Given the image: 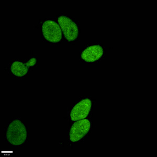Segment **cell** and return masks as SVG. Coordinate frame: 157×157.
I'll return each instance as SVG.
<instances>
[{
    "instance_id": "6da1fadb",
    "label": "cell",
    "mask_w": 157,
    "mask_h": 157,
    "mask_svg": "<svg viewBox=\"0 0 157 157\" xmlns=\"http://www.w3.org/2000/svg\"><path fill=\"white\" fill-rule=\"evenodd\" d=\"M26 138L27 130L25 125L20 120H13L7 128V140L14 146H20L25 143Z\"/></svg>"
},
{
    "instance_id": "7a4b0ae2",
    "label": "cell",
    "mask_w": 157,
    "mask_h": 157,
    "mask_svg": "<svg viewBox=\"0 0 157 157\" xmlns=\"http://www.w3.org/2000/svg\"><path fill=\"white\" fill-rule=\"evenodd\" d=\"M42 30L45 38L50 42L57 43L62 38L60 27L56 22L52 20H47L43 24Z\"/></svg>"
},
{
    "instance_id": "3957f363",
    "label": "cell",
    "mask_w": 157,
    "mask_h": 157,
    "mask_svg": "<svg viewBox=\"0 0 157 157\" xmlns=\"http://www.w3.org/2000/svg\"><path fill=\"white\" fill-rule=\"evenodd\" d=\"M90 126V122L87 119L78 121L72 125L70 130V140L74 143L80 140L89 132Z\"/></svg>"
},
{
    "instance_id": "277c9868",
    "label": "cell",
    "mask_w": 157,
    "mask_h": 157,
    "mask_svg": "<svg viewBox=\"0 0 157 157\" xmlns=\"http://www.w3.org/2000/svg\"><path fill=\"white\" fill-rule=\"evenodd\" d=\"M58 21L64 36L68 40L72 41L77 37L78 27L71 19L66 16H60L58 17Z\"/></svg>"
},
{
    "instance_id": "5b68a950",
    "label": "cell",
    "mask_w": 157,
    "mask_h": 157,
    "mask_svg": "<svg viewBox=\"0 0 157 157\" xmlns=\"http://www.w3.org/2000/svg\"><path fill=\"white\" fill-rule=\"evenodd\" d=\"M92 102L89 98H85L77 103L72 109L70 117L72 121H78L86 118L89 114Z\"/></svg>"
},
{
    "instance_id": "8992f818",
    "label": "cell",
    "mask_w": 157,
    "mask_h": 157,
    "mask_svg": "<svg viewBox=\"0 0 157 157\" xmlns=\"http://www.w3.org/2000/svg\"><path fill=\"white\" fill-rule=\"evenodd\" d=\"M103 54V49L99 45H93L84 49L81 54V58L86 62L91 63L98 60Z\"/></svg>"
},
{
    "instance_id": "52a82bcc",
    "label": "cell",
    "mask_w": 157,
    "mask_h": 157,
    "mask_svg": "<svg viewBox=\"0 0 157 157\" xmlns=\"http://www.w3.org/2000/svg\"><path fill=\"white\" fill-rule=\"evenodd\" d=\"M36 61L35 58H32L26 64L18 61H15L11 65V71L17 77H23L27 73L29 67L33 66L36 63Z\"/></svg>"
}]
</instances>
